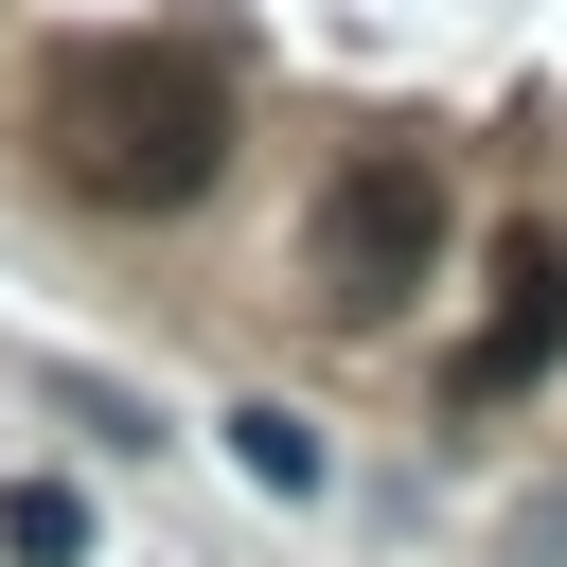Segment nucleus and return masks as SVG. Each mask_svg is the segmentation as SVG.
<instances>
[{
    "instance_id": "f03ea898",
    "label": "nucleus",
    "mask_w": 567,
    "mask_h": 567,
    "mask_svg": "<svg viewBox=\"0 0 567 567\" xmlns=\"http://www.w3.org/2000/svg\"><path fill=\"white\" fill-rule=\"evenodd\" d=\"M425 266H443V177L425 159H337V195H319V301L390 319Z\"/></svg>"
},
{
    "instance_id": "7ed1b4c3",
    "label": "nucleus",
    "mask_w": 567,
    "mask_h": 567,
    "mask_svg": "<svg viewBox=\"0 0 567 567\" xmlns=\"http://www.w3.org/2000/svg\"><path fill=\"white\" fill-rule=\"evenodd\" d=\"M549 354H567V248H549V230H514V248H496V319H478L461 390H532Z\"/></svg>"
},
{
    "instance_id": "f257e3e1",
    "label": "nucleus",
    "mask_w": 567,
    "mask_h": 567,
    "mask_svg": "<svg viewBox=\"0 0 567 567\" xmlns=\"http://www.w3.org/2000/svg\"><path fill=\"white\" fill-rule=\"evenodd\" d=\"M53 177L106 195V213H195L230 177V89L159 35H106V53L53 71Z\"/></svg>"
},
{
    "instance_id": "20e7f679",
    "label": "nucleus",
    "mask_w": 567,
    "mask_h": 567,
    "mask_svg": "<svg viewBox=\"0 0 567 567\" xmlns=\"http://www.w3.org/2000/svg\"><path fill=\"white\" fill-rule=\"evenodd\" d=\"M0 549L18 567H89V496L71 478H0Z\"/></svg>"
},
{
    "instance_id": "39448f33",
    "label": "nucleus",
    "mask_w": 567,
    "mask_h": 567,
    "mask_svg": "<svg viewBox=\"0 0 567 567\" xmlns=\"http://www.w3.org/2000/svg\"><path fill=\"white\" fill-rule=\"evenodd\" d=\"M230 461H248L266 496H319V425H301V408H230Z\"/></svg>"
}]
</instances>
